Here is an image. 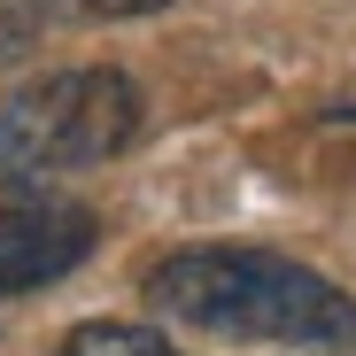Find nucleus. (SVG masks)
I'll use <instances>...</instances> for the list:
<instances>
[{
    "instance_id": "nucleus-3",
    "label": "nucleus",
    "mask_w": 356,
    "mask_h": 356,
    "mask_svg": "<svg viewBox=\"0 0 356 356\" xmlns=\"http://www.w3.org/2000/svg\"><path fill=\"white\" fill-rule=\"evenodd\" d=\"M101 217L54 186H31V178H0V294L47 286L93 256Z\"/></svg>"
},
{
    "instance_id": "nucleus-4",
    "label": "nucleus",
    "mask_w": 356,
    "mask_h": 356,
    "mask_svg": "<svg viewBox=\"0 0 356 356\" xmlns=\"http://www.w3.org/2000/svg\"><path fill=\"white\" fill-rule=\"evenodd\" d=\"M54 356H178V348H170L155 325H108V318H93V325L63 333Z\"/></svg>"
},
{
    "instance_id": "nucleus-7",
    "label": "nucleus",
    "mask_w": 356,
    "mask_h": 356,
    "mask_svg": "<svg viewBox=\"0 0 356 356\" xmlns=\"http://www.w3.org/2000/svg\"><path fill=\"white\" fill-rule=\"evenodd\" d=\"M341 116H348V124H356V108H341Z\"/></svg>"
},
{
    "instance_id": "nucleus-6",
    "label": "nucleus",
    "mask_w": 356,
    "mask_h": 356,
    "mask_svg": "<svg viewBox=\"0 0 356 356\" xmlns=\"http://www.w3.org/2000/svg\"><path fill=\"white\" fill-rule=\"evenodd\" d=\"M54 8H70V16H108V24H124V16H155V8H170V0H54Z\"/></svg>"
},
{
    "instance_id": "nucleus-2",
    "label": "nucleus",
    "mask_w": 356,
    "mask_h": 356,
    "mask_svg": "<svg viewBox=\"0 0 356 356\" xmlns=\"http://www.w3.org/2000/svg\"><path fill=\"white\" fill-rule=\"evenodd\" d=\"M140 132V86L124 70H47L0 93V178H47L124 155Z\"/></svg>"
},
{
    "instance_id": "nucleus-5",
    "label": "nucleus",
    "mask_w": 356,
    "mask_h": 356,
    "mask_svg": "<svg viewBox=\"0 0 356 356\" xmlns=\"http://www.w3.org/2000/svg\"><path fill=\"white\" fill-rule=\"evenodd\" d=\"M31 39H39V8H31V0H0V70L24 63Z\"/></svg>"
},
{
    "instance_id": "nucleus-1",
    "label": "nucleus",
    "mask_w": 356,
    "mask_h": 356,
    "mask_svg": "<svg viewBox=\"0 0 356 356\" xmlns=\"http://www.w3.org/2000/svg\"><path fill=\"white\" fill-rule=\"evenodd\" d=\"M147 302L217 341H286L356 356V294L271 248H178L147 271Z\"/></svg>"
}]
</instances>
